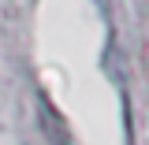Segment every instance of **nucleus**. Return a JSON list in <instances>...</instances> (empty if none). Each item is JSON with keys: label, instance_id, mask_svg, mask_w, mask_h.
Listing matches in <instances>:
<instances>
[{"label": "nucleus", "instance_id": "obj_1", "mask_svg": "<svg viewBox=\"0 0 149 145\" xmlns=\"http://www.w3.org/2000/svg\"><path fill=\"white\" fill-rule=\"evenodd\" d=\"M37 108H41V127H45V134H49V142H52V145H74L71 134H67V127H63V115L52 112V104H49L45 97H41Z\"/></svg>", "mask_w": 149, "mask_h": 145}]
</instances>
